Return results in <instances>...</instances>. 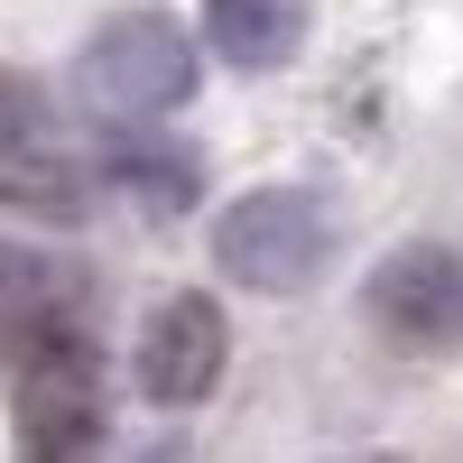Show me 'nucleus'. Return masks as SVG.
Returning a JSON list of instances; mask_svg holds the SVG:
<instances>
[{"instance_id":"nucleus-1","label":"nucleus","mask_w":463,"mask_h":463,"mask_svg":"<svg viewBox=\"0 0 463 463\" xmlns=\"http://www.w3.org/2000/svg\"><path fill=\"white\" fill-rule=\"evenodd\" d=\"M213 260L232 288L250 297H297L325 279L334 260V204L316 185H260V195H232L213 222Z\"/></svg>"},{"instance_id":"nucleus-2","label":"nucleus","mask_w":463,"mask_h":463,"mask_svg":"<svg viewBox=\"0 0 463 463\" xmlns=\"http://www.w3.org/2000/svg\"><path fill=\"white\" fill-rule=\"evenodd\" d=\"M195 37H185L167 10H121L84 37V56H74V84H84L102 111H121V121H167L176 102H195Z\"/></svg>"},{"instance_id":"nucleus-3","label":"nucleus","mask_w":463,"mask_h":463,"mask_svg":"<svg viewBox=\"0 0 463 463\" xmlns=\"http://www.w3.org/2000/svg\"><path fill=\"white\" fill-rule=\"evenodd\" d=\"M19 334V390H28V463H84L93 454V343L47 306H10Z\"/></svg>"},{"instance_id":"nucleus-4","label":"nucleus","mask_w":463,"mask_h":463,"mask_svg":"<svg viewBox=\"0 0 463 463\" xmlns=\"http://www.w3.org/2000/svg\"><path fill=\"white\" fill-rule=\"evenodd\" d=\"M362 316L399 353H463V250L454 241H399L362 279Z\"/></svg>"},{"instance_id":"nucleus-5","label":"nucleus","mask_w":463,"mask_h":463,"mask_svg":"<svg viewBox=\"0 0 463 463\" xmlns=\"http://www.w3.org/2000/svg\"><path fill=\"white\" fill-rule=\"evenodd\" d=\"M222 362H232L222 306H213L204 288H176V297H158V306H148L139 353H130V380H139V399H148V408L185 417V408H204V399H213Z\"/></svg>"},{"instance_id":"nucleus-6","label":"nucleus","mask_w":463,"mask_h":463,"mask_svg":"<svg viewBox=\"0 0 463 463\" xmlns=\"http://www.w3.org/2000/svg\"><path fill=\"white\" fill-rule=\"evenodd\" d=\"M204 47L241 74H279L306 47V0H204Z\"/></svg>"},{"instance_id":"nucleus-7","label":"nucleus","mask_w":463,"mask_h":463,"mask_svg":"<svg viewBox=\"0 0 463 463\" xmlns=\"http://www.w3.org/2000/svg\"><path fill=\"white\" fill-rule=\"evenodd\" d=\"M121 185H130L139 204H158V213H176L185 195H195V158H139V148H130V158H121Z\"/></svg>"},{"instance_id":"nucleus-8","label":"nucleus","mask_w":463,"mask_h":463,"mask_svg":"<svg viewBox=\"0 0 463 463\" xmlns=\"http://www.w3.org/2000/svg\"><path fill=\"white\" fill-rule=\"evenodd\" d=\"M28 158H37V148H28V121L0 102V185H19V176H28Z\"/></svg>"}]
</instances>
